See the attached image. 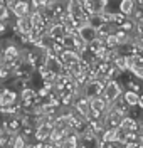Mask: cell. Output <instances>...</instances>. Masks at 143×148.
<instances>
[{"label":"cell","instance_id":"obj_30","mask_svg":"<svg viewBox=\"0 0 143 148\" xmlns=\"http://www.w3.org/2000/svg\"><path fill=\"white\" fill-rule=\"evenodd\" d=\"M138 106H140V108L143 110V94L140 96V99H138Z\"/></svg>","mask_w":143,"mask_h":148},{"label":"cell","instance_id":"obj_18","mask_svg":"<svg viewBox=\"0 0 143 148\" xmlns=\"http://www.w3.org/2000/svg\"><path fill=\"white\" fill-rule=\"evenodd\" d=\"M123 99L126 101L128 106H136V104H138V99H140V96H138V92H135V91H126L123 94Z\"/></svg>","mask_w":143,"mask_h":148},{"label":"cell","instance_id":"obj_19","mask_svg":"<svg viewBox=\"0 0 143 148\" xmlns=\"http://www.w3.org/2000/svg\"><path fill=\"white\" fill-rule=\"evenodd\" d=\"M116 130L118 128H106L105 133H103V136H101V140L105 143H113L114 140H116Z\"/></svg>","mask_w":143,"mask_h":148},{"label":"cell","instance_id":"obj_11","mask_svg":"<svg viewBox=\"0 0 143 148\" xmlns=\"http://www.w3.org/2000/svg\"><path fill=\"white\" fill-rule=\"evenodd\" d=\"M17 101V92L12 91L10 88L0 89V106H7V104H15Z\"/></svg>","mask_w":143,"mask_h":148},{"label":"cell","instance_id":"obj_32","mask_svg":"<svg viewBox=\"0 0 143 148\" xmlns=\"http://www.w3.org/2000/svg\"><path fill=\"white\" fill-rule=\"evenodd\" d=\"M2 5H5V0H0V7H2Z\"/></svg>","mask_w":143,"mask_h":148},{"label":"cell","instance_id":"obj_29","mask_svg":"<svg viewBox=\"0 0 143 148\" xmlns=\"http://www.w3.org/2000/svg\"><path fill=\"white\" fill-rule=\"evenodd\" d=\"M5 24H3V22H0V36H2V34H5Z\"/></svg>","mask_w":143,"mask_h":148},{"label":"cell","instance_id":"obj_33","mask_svg":"<svg viewBox=\"0 0 143 148\" xmlns=\"http://www.w3.org/2000/svg\"><path fill=\"white\" fill-rule=\"evenodd\" d=\"M25 148H34V145H25Z\"/></svg>","mask_w":143,"mask_h":148},{"label":"cell","instance_id":"obj_3","mask_svg":"<svg viewBox=\"0 0 143 148\" xmlns=\"http://www.w3.org/2000/svg\"><path fill=\"white\" fill-rule=\"evenodd\" d=\"M37 103V91H34L32 88H25L20 92V106L22 108H32Z\"/></svg>","mask_w":143,"mask_h":148},{"label":"cell","instance_id":"obj_6","mask_svg":"<svg viewBox=\"0 0 143 148\" xmlns=\"http://www.w3.org/2000/svg\"><path fill=\"white\" fill-rule=\"evenodd\" d=\"M20 125H22V121L17 118V116H9L7 120L2 123V128H3V131L7 133V135H17V131L20 130Z\"/></svg>","mask_w":143,"mask_h":148},{"label":"cell","instance_id":"obj_14","mask_svg":"<svg viewBox=\"0 0 143 148\" xmlns=\"http://www.w3.org/2000/svg\"><path fill=\"white\" fill-rule=\"evenodd\" d=\"M114 30H116V27H114L113 22H103L99 27L96 29V34H98V37H101V39H106L108 36L114 34Z\"/></svg>","mask_w":143,"mask_h":148},{"label":"cell","instance_id":"obj_22","mask_svg":"<svg viewBox=\"0 0 143 148\" xmlns=\"http://www.w3.org/2000/svg\"><path fill=\"white\" fill-rule=\"evenodd\" d=\"M111 108H114V110L118 111L120 114H128V108H130V106H128V104H126V101L123 99V101H116Z\"/></svg>","mask_w":143,"mask_h":148},{"label":"cell","instance_id":"obj_7","mask_svg":"<svg viewBox=\"0 0 143 148\" xmlns=\"http://www.w3.org/2000/svg\"><path fill=\"white\" fill-rule=\"evenodd\" d=\"M120 123H121V114L114 108H111L108 111V114L105 116V120H103V126L105 128H118Z\"/></svg>","mask_w":143,"mask_h":148},{"label":"cell","instance_id":"obj_26","mask_svg":"<svg viewBox=\"0 0 143 148\" xmlns=\"http://www.w3.org/2000/svg\"><path fill=\"white\" fill-rule=\"evenodd\" d=\"M136 30H138L140 36H143V20H138L136 22Z\"/></svg>","mask_w":143,"mask_h":148},{"label":"cell","instance_id":"obj_23","mask_svg":"<svg viewBox=\"0 0 143 148\" xmlns=\"http://www.w3.org/2000/svg\"><path fill=\"white\" fill-rule=\"evenodd\" d=\"M105 46L108 47V49H116V47H120V42H118L116 36H114V34H111V36H108L105 39Z\"/></svg>","mask_w":143,"mask_h":148},{"label":"cell","instance_id":"obj_1","mask_svg":"<svg viewBox=\"0 0 143 148\" xmlns=\"http://www.w3.org/2000/svg\"><path fill=\"white\" fill-rule=\"evenodd\" d=\"M121 91H123V88L118 84V81H114V79L106 81L105 83V91H103L106 104H108V106H113L114 103L118 101V98L121 96Z\"/></svg>","mask_w":143,"mask_h":148},{"label":"cell","instance_id":"obj_25","mask_svg":"<svg viewBox=\"0 0 143 148\" xmlns=\"http://www.w3.org/2000/svg\"><path fill=\"white\" fill-rule=\"evenodd\" d=\"M125 148H143L142 145H138L136 141H130V143H126L125 145Z\"/></svg>","mask_w":143,"mask_h":148},{"label":"cell","instance_id":"obj_21","mask_svg":"<svg viewBox=\"0 0 143 148\" xmlns=\"http://www.w3.org/2000/svg\"><path fill=\"white\" fill-rule=\"evenodd\" d=\"M10 148H25V138L22 135H15L10 141Z\"/></svg>","mask_w":143,"mask_h":148},{"label":"cell","instance_id":"obj_15","mask_svg":"<svg viewBox=\"0 0 143 148\" xmlns=\"http://www.w3.org/2000/svg\"><path fill=\"white\" fill-rule=\"evenodd\" d=\"M77 143H79L77 133H67V136L62 140V143H61L59 148H77Z\"/></svg>","mask_w":143,"mask_h":148},{"label":"cell","instance_id":"obj_24","mask_svg":"<svg viewBox=\"0 0 143 148\" xmlns=\"http://www.w3.org/2000/svg\"><path fill=\"white\" fill-rule=\"evenodd\" d=\"M9 15H10V9L7 5H2V7H0V22L7 24V22H9Z\"/></svg>","mask_w":143,"mask_h":148},{"label":"cell","instance_id":"obj_16","mask_svg":"<svg viewBox=\"0 0 143 148\" xmlns=\"http://www.w3.org/2000/svg\"><path fill=\"white\" fill-rule=\"evenodd\" d=\"M120 12L123 14V15H131L135 12V0H120Z\"/></svg>","mask_w":143,"mask_h":148},{"label":"cell","instance_id":"obj_12","mask_svg":"<svg viewBox=\"0 0 143 148\" xmlns=\"http://www.w3.org/2000/svg\"><path fill=\"white\" fill-rule=\"evenodd\" d=\"M15 29L19 30V34H22V36H29V34L34 30V24H32V20H30V15H29V17L17 18Z\"/></svg>","mask_w":143,"mask_h":148},{"label":"cell","instance_id":"obj_5","mask_svg":"<svg viewBox=\"0 0 143 148\" xmlns=\"http://www.w3.org/2000/svg\"><path fill=\"white\" fill-rule=\"evenodd\" d=\"M76 34L81 37L83 40H84L86 44H91V42L94 40L96 37H98V34H96V29L93 27L91 24H84L83 27H79Z\"/></svg>","mask_w":143,"mask_h":148},{"label":"cell","instance_id":"obj_9","mask_svg":"<svg viewBox=\"0 0 143 148\" xmlns=\"http://www.w3.org/2000/svg\"><path fill=\"white\" fill-rule=\"evenodd\" d=\"M12 12H14V15L17 18H22V17H29V14H30V3L25 2V0H19L14 7H12Z\"/></svg>","mask_w":143,"mask_h":148},{"label":"cell","instance_id":"obj_27","mask_svg":"<svg viewBox=\"0 0 143 148\" xmlns=\"http://www.w3.org/2000/svg\"><path fill=\"white\" fill-rule=\"evenodd\" d=\"M135 44H136V47H138V49H142V51H143V36H140V37H138Z\"/></svg>","mask_w":143,"mask_h":148},{"label":"cell","instance_id":"obj_10","mask_svg":"<svg viewBox=\"0 0 143 148\" xmlns=\"http://www.w3.org/2000/svg\"><path fill=\"white\" fill-rule=\"evenodd\" d=\"M19 57H20L19 46H17V44H14V42H10L9 46L5 47L3 54H2V59H3V62H10V61H15V59H19Z\"/></svg>","mask_w":143,"mask_h":148},{"label":"cell","instance_id":"obj_8","mask_svg":"<svg viewBox=\"0 0 143 148\" xmlns=\"http://www.w3.org/2000/svg\"><path fill=\"white\" fill-rule=\"evenodd\" d=\"M61 62L66 66H73V64H77V62H81V56L77 54L76 51H71V49H64L62 52H61Z\"/></svg>","mask_w":143,"mask_h":148},{"label":"cell","instance_id":"obj_28","mask_svg":"<svg viewBox=\"0 0 143 148\" xmlns=\"http://www.w3.org/2000/svg\"><path fill=\"white\" fill-rule=\"evenodd\" d=\"M17 2H19V0H5V5H7L9 9H12V7H14Z\"/></svg>","mask_w":143,"mask_h":148},{"label":"cell","instance_id":"obj_17","mask_svg":"<svg viewBox=\"0 0 143 148\" xmlns=\"http://www.w3.org/2000/svg\"><path fill=\"white\" fill-rule=\"evenodd\" d=\"M20 106L19 104H7V106H0V114L3 116H19Z\"/></svg>","mask_w":143,"mask_h":148},{"label":"cell","instance_id":"obj_4","mask_svg":"<svg viewBox=\"0 0 143 148\" xmlns=\"http://www.w3.org/2000/svg\"><path fill=\"white\" fill-rule=\"evenodd\" d=\"M74 110H76L77 116L88 118L89 116V99L86 96H76L74 98Z\"/></svg>","mask_w":143,"mask_h":148},{"label":"cell","instance_id":"obj_20","mask_svg":"<svg viewBox=\"0 0 143 148\" xmlns=\"http://www.w3.org/2000/svg\"><path fill=\"white\" fill-rule=\"evenodd\" d=\"M113 64H114L116 69H120V71H126V56L116 54V57L113 59Z\"/></svg>","mask_w":143,"mask_h":148},{"label":"cell","instance_id":"obj_31","mask_svg":"<svg viewBox=\"0 0 143 148\" xmlns=\"http://www.w3.org/2000/svg\"><path fill=\"white\" fill-rule=\"evenodd\" d=\"M138 140H140V143H142V147H143V135H140V136H138Z\"/></svg>","mask_w":143,"mask_h":148},{"label":"cell","instance_id":"obj_2","mask_svg":"<svg viewBox=\"0 0 143 148\" xmlns=\"http://www.w3.org/2000/svg\"><path fill=\"white\" fill-rule=\"evenodd\" d=\"M103 91H105V81L103 79H93V81H88L84 84V96L88 99L101 96Z\"/></svg>","mask_w":143,"mask_h":148},{"label":"cell","instance_id":"obj_34","mask_svg":"<svg viewBox=\"0 0 143 148\" xmlns=\"http://www.w3.org/2000/svg\"><path fill=\"white\" fill-rule=\"evenodd\" d=\"M142 56H143V54H142Z\"/></svg>","mask_w":143,"mask_h":148},{"label":"cell","instance_id":"obj_13","mask_svg":"<svg viewBox=\"0 0 143 148\" xmlns=\"http://www.w3.org/2000/svg\"><path fill=\"white\" fill-rule=\"evenodd\" d=\"M118 128L121 131H125V133H135L138 130V123L133 118H130V116H125V118H121V123H120Z\"/></svg>","mask_w":143,"mask_h":148}]
</instances>
